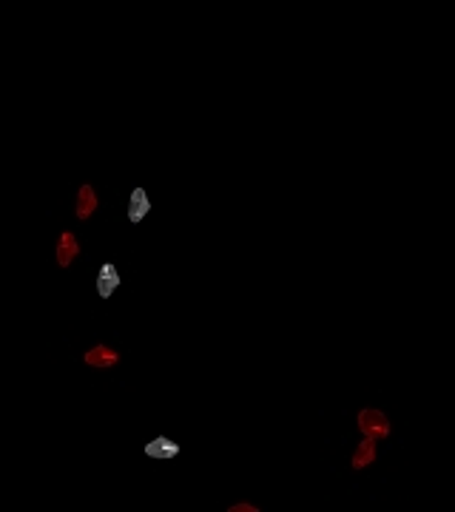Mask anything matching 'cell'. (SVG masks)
<instances>
[{
	"instance_id": "6da1fadb",
	"label": "cell",
	"mask_w": 455,
	"mask_h": 512,
	"mask_svg": "<svg viewBox=\"0 0 455 512\" xmlns=\"http://www.w3.org/2000/svg\"><path fill=\"white\" fill-rule=\"evenodd\" d=\"M356 424H359V430L367 436V439H390V433H393V424H390V419H387V413H382L379 407H364L359 416H356Z\"/></svg>"
},
{
	"instance_id": "7a4b0ae2",
	"label": "cell",
	"mask_w": 455,
	"mask_h": 512,
	"mask_svg": "<svg viewBox=\"0 0 455 512\" xmlns=\"http://www.w3.org/2000/svg\"><path fill=\"white\" fill-rule=\"evenodd\" d=\"M83 362H86L88 367H94V370H108V367H114V364L120 362V353H117L114 347H108V344H97V347L86 350Z\"/></svg>"
},
{
	"instance_id": "3957f363",
	"label": "cell",
	"mask_w": 455,
	"mask_h": 512,
	"mask_svg": "<svg viewBox=\"0 0 455 512\" xmlns=\"http://www.w3.org/2000/svg\"><path fill=\"white\" fill-rule=\"evenodd\" d=\"M54 256H57V265H60V267H68V265L80 256V242H77V237H74L71 231H63V234H60Z\"/></svg>"
},
{
	"instance_id": "277c9868",
	"label": "cell",
	"mask_w": 455,
	"mask_h": 512,
	"mask_svg": "<svg viewBox=\"0 0 455 512\" xmlns=\"http://www.w3.org/2000/svg\"><path fill=\"white\" fill-rule=\"evenodd\" d=\"M94 211H97V191H94L88 183H83V185H80V191H77L74 214H77V220H88Z\"/></svg>"
},
{
	"instance_id": "5b68a950",
	"label": "cell",
	"mask_w": 455,
	"mask_h": 512,
	"mask_svg": "<svg viewBox=\"0 0 455 512\" xmlns=\"http://www.w3.org/2000/svg\"><path fill=\"white\" fill-rule=\"evenodd\" d=\"M376 461V439H367L364 436V441L356 447V453H353V461H350V467L353 470H364V467H370Z\"/></svg>"
},
{
	"instance_id": "8992f818",
	"label": "cell",
	"mask_w": 455,
	"mask_h": 512,
	"mask_svg": "<svg viewBox=\"0 0 455 512\" xmlns=\"http://www.w3.org/2000/svg\"><path fill=\"white\" fill-rule=\"evenodd\" d=\"M117 285H120V273H117V267H114V270H106V273H103V279L97 282V293H100V296H106V293L117 290Z\"/></svg>"
},
{
	"instance_id": "52a82bcc",
	"label": "cell",
	"mask_w": 455,
	"mask_h": 512,
	"mask_svg": "<svg viewBox=\"0 0 455 512\" xmlns=\"http://www.w3.org/2000/svg\"><path fill=\"white\" fill-rule=\"evenodd\" d=\"M145 214H148V203H145L143 191H134V197H131V220L140 222Z\"/></svg>"
},
{
	"instance_id": "ba28073f",
	"label": "cell",
	"mask_w": 455,
	"mask_h": 512,
	"mask_svg": "<svg viewBox=\"0 0 455 512\" xmlns=\"http://www.w3.org/2000/svg\"><path fill=\"white\" fill-rule=\"evenodd\" d=\"M228 512H262V507H256L250 501H236V504H228Z\"/></svg>"
}]
</instances>
